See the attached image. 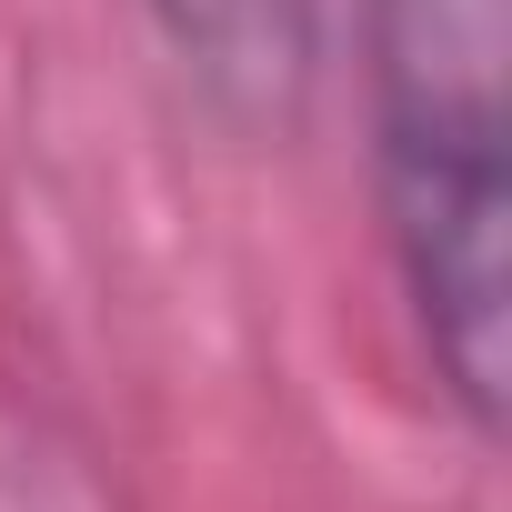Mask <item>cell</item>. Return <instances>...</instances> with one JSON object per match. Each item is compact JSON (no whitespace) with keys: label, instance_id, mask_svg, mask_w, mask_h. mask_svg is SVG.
I'll return each instance as SVG.
<instances>
[{"label":"cell","instance_id":"cell-1","mask_svg":"<svg viewBox=\"0 0 512 512\" xmlns=\"http://www.w3.org/2000/svg\"><path fill=\"white\" fill-rule=\"evenodd\" d=\"M502 0H362L372 201L442 402L492 442L512 382V141Z\"/></svg>","mask_w":512,"mask_h":512},{"label":"cell","instance_id":"cell-2","mask_svg":"<svg viewBox=\"0 0 512 512\" xmlns=\"http://www.w3.org/2000/svg\"><path fill=\"white\" fill-rule=\"evenodd\" d=\"M231 121H292L322 71V0H141Z\"/></svg>","mask_w":512,"mask_h":512}]
</instances>
